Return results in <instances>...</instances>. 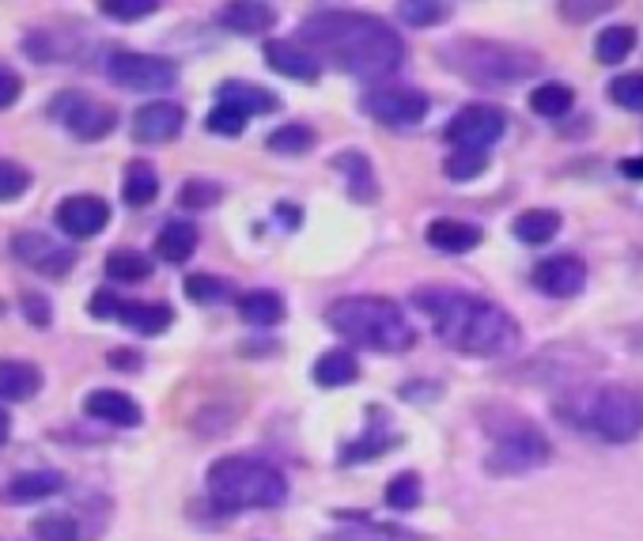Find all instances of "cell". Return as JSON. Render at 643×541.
<instances>
[{"mask_svg": "<svg viewBox=\"0 0 643 541\" xmlns=\"http://www.w3.org/2000/svg\"><path fill=\"white\" fill-rule=\"evenodd\" d=\"M303 50L314 57H330L341 72L379 80L401 69L406 42L387 19L368 12H314L300 23Z\"/></svg>", "mask_w": 643, "mask_h": 541, "instance_id": "1", "label": "cell"}, {"mask_svg": "<svg viewBox=\"0 0 643 541\" xmlns=\"http://www.w3.org/2000/svg\"><path fill=\"white\" fill-rule=\"evenodd\" d=\"M420 311L431 318L436 337L455 353L469 356H507L518 348V322L496 307L493 299L458 288H420L412 296Z\"/></svg>", "mask_w": 643, "mask_h": 541, "instance_id": "2", "label": "cell"}, {"mask_svg": "<svg viewBox=\"0 0 643 541\" xmlns=\"http://www.w3.org/2000/svg\"><path fill=\"white\" fill-rule=\"evenodd\" d=\"M556 413L572 429L598 435L606 443H629L643 432V397L632 386H579L556 402Z\"/></svg>", "mask_w": 643, "mask_h": 541, "instance_id": "3", "label": "cell"}, {"mask_svg": "<svg viewBox=\"0 0 643 541\" xmlns=\"http://www.w3.org/2000/svg\"><path fill=\"white\" fill-rule=\"evenodd\" d=\"M325 322H330L341 337H349L352 345L376 348V353H406V348H412V341H417L398 303L382 296L338 299L325 311Z\"/></svg>", "mask_w": 643, "mask_h": 541, "instance_id": "4", "label": "cell"}, {"mask_svg": "<svg viewBox=\"0 0 643 541\" xmlns=\"http://www.w3.org/2000/svg\"><path fill=\"white\" fill-rule=\"evenodd\" d=\"M208 492L224 511H246V508H276L288 496V481L281 470L269 466L262 459H220L208 470Z\"/></svg>", "mask_w": 643, "mask_h": 541, "instance_id": "5", "label": "cell"}, {"mask_svg": "<svg viewBox=\"0 0 643 541\" xmlns=\"http://www.w3.org/2000/svg\"><path fill=\"white\" fill-rule=\"evenodd\" d=\"M444 65L474 83H515L542 69L537 53L518 50L512 42H488V38H458L444 46Z\"/></svg>", "mask_w": 643, "mask_h": 541, "instance_id": "6", "label": "cell"}, {"mask_svg": "<svg viewBox=\"0 0 643 541\" xmlns=\"http://www.w3.org/2000/svg\"><path fill=\"white\" fill-rule=\"evenodd\" d=\"M549 440L542 432L530 429V424L515 421L500 440H496V451L488 454V470L493 473H526L549 462Z\"/></svg>", "mask_w": 643, "mask_h": 541, "instance_id": "7", "label": "cell"}, {"mask_svg": "<svg viewBox=\"0 0 643 541\" xmlns=\"http://www.w3.org/2000/svg\"><path fill=\"white\" fill-rule=\"evenodd\" d=\"M107 76L126 91H167L178 83V65L152 53H114Z\"/></svg>", "mask_w": 643, "mask_h": 541, "instance_id": "8", "label": "cell"}, {"mask_svg": "<svg viewBox=\"0 0 643 541\" xmlns=\"http://www.w3.org/2000/svg\"><path fill=\"white\" fill-rule=\"evenodd\" d=\"M507 129V114L500 107H488V102H469L450 118L447 140L462 151H488Z\"/></svg>", "mask_w": 643, "mask_h": 541, "instance_id": "9", "label": "cell"}, {"mask_svg": "<svg viewBox=\"0 0 643 541\" xmlns=\"http://www.w3.org/2000/svg\"><path fill=\"white\" fill-rule=\"evenodd\" d=\"M363 107H368V114L379 126L409 129L428 118V95L406 88V83H390V88H371L363 95Z\"/></svg>", "mask_w": 643, "mask_h": 541, "instance_id": "10", "label": "cell"}, {"mask_svg": "<svg viewBox=\"0 0 643 541\" xmlns=\"http://www.w3.org/2000/svg\"><path fill=\"white\" fill-rule=\"evenodd\" d=\"M57 121H65V129H72L80 140H103L107 132L118 126V114L114 107L99 99H88V95H57L53 99Z\"/></svg>", "mask_w": 643, "mask_h": 541, "instance_id": "11", "label": "cell"}, {"mask_svg": "<svg viewBox=\"0 0 643 541\" xmlns=\"http://www.w3.org/2000/svg\"><path fill=\"white\" fill-rule=\"evenodd\" d=\"M12 250L16 258L23 265H31L35 273H42V277H53V281H65L72 273L76 265V250L65 243L50 239V235L42 232H23L12 239Z\"/></svg>", "mask_w": 643, "mask_h": 541, "instance_id": "12", "label": "cell"}, {"mask_svg": "<svg viewBox=\"0 0 643 541\" xmlns=\"http://www.w3.org/2000/svg\"><path fill=\"white\" fill-rule=\"evenodd\" d=\"M182 126H186V110L171 99L144 102V107L133 114V140L137 145H171L178 137Z\"/></svg>", "mask_w": 643, "mask_h": 541, "instance_id": "13", "label": "cell"}, {"mask_svg": "<svg viewBox=\"0 0 643 541\" xmlns=\"http://www.w3.org/2000/svg\"><path fill=\"white\" fill-rule=\"evenodd\" d=\"M107 224H110V208L95 194H76L57 205V227H61L69 239H91V235H99Z\"/></svg>", "mask_w": 643, "mask_h": 541, "instance_id": "14", "label": "cell"}, {"mask_svg": "<svg viewBox=\"0 0 643 541\" xmlns=\"http://www.w3.org/2000/svg\"><path fill=\"white\" fill-rule=\"evenodd\" d=\"M534 284L553 299H572L587 288V265L575 254H556V258H545L534 269Z\"/></svg>", "mask_w": 643, "mask_h": 541, "instance_id": "15", "label": "cell"}, {"mask_svg": "<svg viewBox=\"0 0 643 541\" xmlns=\"http://www.w3.org/2000/svg\"><path fill=\"white\" fill-rule=\"evenodd\" d=\"M84 413H88L91 421L118 424V429H137V424L144 421L140 405L121 391H91L88 397H84Z\"/></svg>", "mask_w": 643, "mask_h": 541, "instance_id": "16", "label": "cell"}, {"mask_svg": "<svg viewBox=\"0 0 643 541\" xmlns=\"http://www.w3.org/2000/svg\"><path fill=\"white\" fill-rule=\"evenodd\" d=\"M265 65L281 76H292V80H319L322 72L319 57L303 50L300 42H284V38L281 42H265Z\"/></svg>", "mask_w": 643, "mask_h": 541, "instance_id": "17", "label": "cell"}, {"mask_svg": "<svg viewBox=\"0 0 643 541\" xmlns=\"http://www.w3.org/2000/svg\"><path fill=\"white\" fill-rule=\"evenodd\" d=\"M216 19L224 31L254 38V35H265L269 27L276 23V12L269 4H262V0H232V4L220 8Z\"/></svg>", "mask_w": 643, "mask_h": 541, "instance_id": "18", "label": "cell"}, {"mask_svg": "<svg viewBox=\"0 0 643 541\" xmlns=\"http://www.w3.org/2000/svg\"><path fill=\"white\" fill-rule=\"evenodd\" d=\"M481 239H485L481 227L466 224V220H450V216H444V220L428 224V243L444 254H469L481 246Z\"/></svg>", "mask_w": 643, "mask_h": 541, "instance_id": "19", "label": "cell"}, {"mask_svg": "<svg viewBox=\"0 0 643 541\" xmlns=\"http://www.w3.org/2000/svg\"><path fill=\"white\" fill-rule=\"evenodd\" d=\"M42 391V372L27 360H0V397L4 402H27Z\"/></svg>", "mask_w": 643, "mask_h": 541, "instance_id": "20", "label": "cell"}, {"mask_svg": "<svg viewBox=\"0 0 643 541\" xmlns=\"http://www.w3.org/2000/svg\"><path fill=\"white\" fill-rule=\"evenodd\" d=\"M114 318L126 322V326L137 329V334L156 337V334H163V329H171L175 311H171L167 303H126V299H121V307H118V315H114Z\"/></svg>", "mask_w": 643, "mask_h": 541, "instance_id": "21", "label": "cell"}, {"mask_svg": "<svg viewBox=\"0 0 643 541\" xmlns=\"http://www.w3.org/2000/svg\"><path fill=\"white\" fill-rule=\"evenodd\" d=\"M220 102H224V107L243 110L246 118L276 110V95H269L262 83H243V80H227L224 88H220Z\"/></svg>", "mask_w": 643, "mask_h": 541, "instance_id": "22", "label": "cell"}, {"mask_svg": "<svg viewBox=\"0 0 643 541\" xmlns=\"http://www.w3.org/2000/svg\"><path fill=\"white\" fill-rule=\"evenodd\" d=\"M512 232L518 243L542 246V243L556 239V232H561V213H553V208H526L523 216H515Z\"/></svg>", "mask_w": 643, "mask_h": 541, "instance_id": "23", "label": "cell"}, {"mask_svg": "<svg viewBox=\"0 0 643 541\" xmlns=\"http://www.w3.org/2000/svg\"><path fill=\"white\" fill-rule=\"evenodd\" d=\"M194 250H197V227L186 224V220H171L156 239V254L171 265L189 262L194 258Z\"/></svg>", "mask_w": 643, "mask_h": 541, "instance_id": "24", "label": "cell"}, {"mask_svg": "<svg viewBox=\"0 0 643 541\" xmlns=\"http://www.w3.org/2000/svg\"><path fill=\"white\" fill-rule=\"evenodd\" d=\"M65 489V478L53 470H38V473H19L8 485V500L16 504H35V500H46V496H57Z\"/></svg>", "mask_w": 643, "mask_h": 541, "instance_id": "25", "label": "cell"}, {"mask_svg": "<svg viewBox=\"0 0 643 541\" xmlns=\"http://www.w3.org/2000/svg\"><path fill=\"white\" fill-rule=\"evenodd\" d=\"M159 194V175L156 167L148 164V159H133L126 167V178H121V197L133 205V208H144L152 205Z\"/></svg>", "mask_w": 643, "mask_h": 541, "instance_id": "26", "label": "cell"}, {"mask_svg": "<svg viewBox=\"0 0 643 541\" xmlns=\"http://www.w3.org/2000/svg\"><path fill=\"white\" fill-rule=\"evenodd\" d=\"M238 315L257 329L276 326V322L284 318V299L276 296V292H265V288L246 292V296H238Z\"/></svg>", "mask_w": 643, "mask_h": 541, "instance_id": "27", "label": "cell"}, {"mask_svg": "<svg viewBox=\"0 0 643 541\" xmlns=\"http://www.w3.org/2000/svg\"><path fill=\"white\" fill-rule=\"evenodd\" d=\"M360 378V364L352 353H322L319 364H314V383L319 386H330V391H338V386H349Z\"/></svg>", "mask_w": 643, "mask_h": 541, "instance_id": "28", "label": "cell"}, {"mask_svg": "<svg viewBox=\"0 0 643 541\" xmlns=\"http://www.w3.org/2000/svg\"><path fill=\"white\" fill-rule=\"evenodd\" d=\"M572 102H575V91L561 80H545L530 91V110L542 114V118H564V114L572 110Z\"/></svg>", "mask_w": 643, "mask_h": 541, "instance_id": "29", "label": "cell"}, {"mask_svg": "<svg viewBox=\"0 0 643 541\" xmlns=\"http://www.w3.org/2000/svg\"><path fill=\"white\" fill-rule=\"evenodd\" d=\"M632 50H636V27L629 23L606 27V31L598 35V42H594V53H598L602 65H621Z\"/></svg>", "mask_w": 643, "mask_h": 541, "instance_id": "30", "label": "cell"}, {"mask_svg": "<svg viewBox=\"0 0 643 541\" xmlns=\"http://www.w3.org/2000/svg\"><path fill=\"white\" fill-rule=\"evenodd\" d=\"M148 273H152V262H148V254H140V250H114L107 258L110 281L140 284V281H148Z\"/></svg>", "mask_w": 643, "mask_h": 541, "instance_id": "31", "label": "cell"}, {"mask_svg": "<svg viewBox=\"0 0 643 541\" xmlns=\"http://www.w3.org/2000/svg\"><path fill=\"white\" fill-rule=\"evenodd\" d=\"M314 129L311 126H281L269 132V151H276V156H306V151L314 148Z\"/></svg>", "mask_w": 643, "mask_h": 541, "instance_id": "32", "label": "cell"}, {"mask_svg": "<svg viewBox=\"0 0 643 541\" xmlns=\"http://www.w3.org/2000/svg\"><path fill=\"white\" fill-rule=\"evenodd\" d=\"M450 16L447 0H398V19L409 27H436Z\"/></svg>", "mask_w": 643, "mask_h": 541, "instance_id": "33", "label": "cell"}, {"mask_svg": "<svg viewBox=\"0 0 643 541\" xmlns=\"http://www.w3.org/2000/svg\"><path fill=\"white\" fill-rule=\"evenodd\" d=\"M333 167H338V170H349L352 197H360V201H368V197H376V183H371V164L360 156V151H349V156H338V159H333Z\"/></svg>", "mask_w": 643, "mask_h": 541, "instance_id": "34", "label": "cell"}, {"mask_svg": "<svg viewBox=\"0 0 643 541\" xmlns=\"http://www.w3.org/2000/svg\"><path fill=\"white\" fill-rule=\"evenodd\" d=\"M420 478L417 473H398V478L390 481L387 485V504L393 508V511H412L420 504Z\"/></svg>", "mask_w": 643, "mask_h": 541, "instance_id": "35", "label": "cell"}, {"mask_svg": "<svg viewBox=\"0 0 643 541\" xmlns=\"http://www.w3.org/2000/svg\"><path fill=\"white\" fill-rule=\"evenodd\" d=\"M220 197H224V189H220L216 183H208V178H189V183L178 189V205L194 208V213H201V208H213Z\"/></svg>", "mask_w": 643, "mask_h": 541, "instance_id": "36", "label": "cell"}, {"mask_svg": "<svg viewBox=\"0 0 643 541\" xmlns=\"http://www.w3.org/2000/svg\"><path fill=\"white\" fill-rule=\"evenodd\" d=\"M485 167H488V151L455 148V151H450V159H447V178H455V183H469V178H477Z\"/></svg>", "mask_w": 643, "mask_h": 541, "instance_id": "37", "label": "cell"}, {"mask_svg": "<svg viewBox=\"0 0 643 541\" xmlns=\"http://www.w3.org/2000/svg\"><path fill=\"white\" fill-rule=\"evenodd\" d=\"M35 538L38 541H80V527L69 515H42L35 519Z\"/></svg>", "mask_w": 643, "mask_h": 541, "instance_id": "38", "label": "cell"}, {"mask_svg": "<svg viewBox=\"0 0 643 541\" xmlns=\"http://www.w3.org/2000/svg\"><path fill=\"white\" fill-rule=\"evenodd\" d=\"M610 99L625 110H643V72H625L610 83Z\"/></svg>", "mask_w": 643, "mask_h": 541, "instance_id": "39", "label": "cell"}, {"mask_svg": "<svg viewBox=\"0 0 643 541\" xmlns=\"http://www.w3.org/2000/svg\"><path fill=\"white\" fill-rule=\"evenodd\" d=\"M31 189V175L27 167L12 164V159H0V201H16Z\"/></svg>", "mask_w": 643, "mask_h": 541, "instance_id": "40", "label": "cell"}, {"mask_svg": "<svg viewBox=\"0 0 643 541\" xmlns=\"http://www.w3.org/2000/svg\"><path fill=\"white\" fill-rule=\"evenodd\" d=\"M99 8L118 23H133V19H144L159 8V0H99Z\"/></svg>", "mask_w": 643, "mask_h": 541, "instance_id": "41", "label": "cell"}, {"mask_svg": "<svg viewBox=\"0 0 643 541\" xmlns=\"http://www.w3.org/2000/svg\"><path fill=\"white\" fill-rule=\"evenodd\" d=\"M227 284L224 281H216V277H208V273H194V277H186V296L189 299H197V303H220V299H227Z\"/></svg>", "mask_w": 643, "mask_h": 541, "instance_id": "42", "label": "cell"}, {"mask_svg": "<svg viewBox=\"0 0 643 541\" xmlns=\"http://www.w3.org/2000/svg\"><path fill=\"white\" fill-rule=\"evenodd\" d=\"M246 114L243 110H235V107H224V102H220V107H213V114H208V121L205 126L213 129V132H220V137H238V132L246 129Z\"/></svg>", "mask_w": 643, "mask_h": 541, "instance_id": "43", "label": "cell"}, {"mask_svg": "<svg viewBox=\"0 0 643 541\" xmlns=\"http://www.w3.org/2000/svg\"><path fill=\"white\" fill-rule=\"evenodd\" d=\"M613 4H617V0H561V12L564 19H572V23H587V19L610 12Z\"/></svg>", "mask_w": 643, "mask_h": 541, "instance_id": "44", "label": "cell"}, {"mask_svg": "<svg viewBox=\"0 0 643 541\" xmlns=\"http://www.w3.org/2000/svg\"><path fill=\"white\" fill-rule=\"evenodd\" d=\"M325 541H409V538H401L398 530H382L376 523H357L352 530H341V534H333Z\"/></svg>", "mask_w": 643, "mask_h": 541, "instance_id": "45", "label": "cell"}, {"mask_svg": "<svg viewBox=\"0 0 643 541\" xmlns=\"http://www.w3.org/2000/svg\"><path fill=\"white\" fill-rule=\"evenodd\" d=\"M19 95H23V80H19L12 69H4V65H0V110L16 107Z\"/></svg>", "mask_w": 643, "mask_h": 541, "instance_id": "46", "label": "cell"}, {"mask_svg": "<svg viewBox=\"0 0 643 541\" xmlns=\"http://www.w3.org/2000/svg\"><path fill=\"white\" fill-rule=\"evenodd\" d=\"M23 315L27 322H35L38 329H46L50 326V303H46V296H23Z\"/></svg>", "mask_w": 643, "mask_h": 541, "instance_id": "47", "label": "cell"}, {"mask_svg": "<svg viewBox=\"0 0 643 541\" xmlns=\"http://www.w3.org/2000/svg\"><path fill=\"white\" fill-rule=\"evenodd\" d=\"M118 307H121V299L114 296V292H99V296L91 299V315H99V318H114Z\"/></svg>", "mask_w": 643, "mask_h": 541, "instance_id": "48", "label": "cell"}, {"mask_svg": "<svg viewBox=\"0 0 643 541\" xmlns=\"http://www.w3.org/2000/svg\"><path fill=\"white\" fill-rule=\"evenodd\" d=\"M137 353H121V348H118V353H110V367H118V372H121V367H129V372H137Z\"/></svg>", "mask_w": 643, "mask_h": 541, "instance_id": "49", "label": "cell"}, {"mask_svg": "<svg viewBox=\"0 0 643 541\" xmlns=\"http://www.w3.org/2000/svg\"><path fill=\"white\" fill-rule=\"evenodd\" d=\"M621 175L643 183V156H640V159H621Z\"/></svg>", "mask_w": 643, "mask_h": 541, "instance_id": "50", "label": "cell"}, {"mask_svg": "<svg viewBox=\"0 0 643 541\" xmlns=\"http://www.w3.org/2000/svg\"><path fill=\"white\" fill-rule=\"evenodd\" d=\"M8 429H12V424H8V416H4V410H0V443L8 440Z\"/></svg>", "mask_w": 643, "mask_h": 541, "instance_id": "51", "label": "cell"}]
</instances>
